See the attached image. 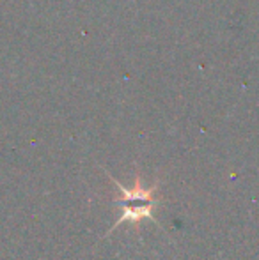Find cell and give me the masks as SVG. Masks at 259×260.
Returning a JSON list of instances; mask_svg holds the SVG:
<instances>
[{
  "mask_svg": "<svg viewBox=\"0 0 259 260\" xmlns=\"http://www.w3.org/2000/svg\"><path fill=\"white\" fill-rule=\"evenodd\" d=\"M114 182L118 184L119 191L123 193L121 199H118L116 202H118L119 206H123V209H125V212L119 216V219L114 225V229H118L121 223L128 221V219L133 223H137L138 219H142V218L153 219V209H155V202H156V200L153 199V191H155L156 186H153V188H149V189H144V188H140L138 182H137V188L126 189L125 186L119 184L116 179H114Z\"/></svg>",
  "mask_w": 259,
  "mask_h": 260,
  "instance_id": "6da1fadb",
  "label": "cell"
}]
</instances>
